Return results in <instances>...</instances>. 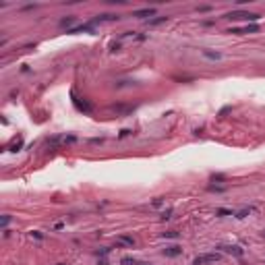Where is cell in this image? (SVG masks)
<instances>
[{
	"label": "cell",
	"instance_id": "obj_1",
	"mask_svg": "<svg viewBox=\"0 0 265 265\" xmlns=\"http://www.w3.org/2000/svg\"><path fill=\"white\" fill-rule=\"evenodd\" d=\"M226 17H230V19H251V21L259 19V15H255V13H230Z\"/></svg>",
	"mask_w": 265,
	"mask_h": 265
},
{
	"label": "cell",
	"instance_id": "obj_2",
	"mask_svg": "<svg viewBox=\"0 0 265 265\" xmlns=\"http://www.w3.org/2000/svg\"><path fill=\"white\" fill-rule=\"evenodd\" d=\"M205 261H218V255H205V257H197L195 265H203Z\"/></svg>",
	"mask_w": 265,
	"mask_h": 265
},
{
	"label": "cell",
	"instance_id": "obj_3",
	"mask_svg": "<svg viewBox=\"0 0 265 265\" xmlns=\"http://www.w3.org/2000/svg\"><path fill=\"white\" fill-rule=\"evenodd\" d=\"M155 8H143V10H137L135 17H147V15H153Z\"/></svg>",
	"mask_w": 265,
	"mask_h": 265
},
{
	"label": "cell",
	"instance_id": "obj_4",
	"mask_svg": "<svg viewBox=\"0 0 265 265\" xmlns=\"http://www.w3.org/2000/svg\"><path fill=\"white\" fill-rule=\"evenodd\" d=\"M222 249H226L228 253H234V255H242V251H240L238 246H222Z\"/></svg>",
	"mask_w": 265,
	"mask_h": 265
},
{
	"label": "cell",
	"instance_id": "obj_5",
	"mask_svg": "<svg viewBox=\"0 0 265 265\" xmlns=\"http://www.w3.org/2000/svg\"><path fill=\"white\" fill-rule=\"evenodd\" d=\"M180 251H178V246H172V249H168L166 251V255H178Z\"/></svg>",
	"mask_w": 265,
	"mask_h": 265
},
{
	"label": "cell",
	"instance_id": "obj_6",
	"mask_svg": "<svg viewBox=\"0 0 265 265\" xmlns=\"http://www.w3.org/2000/svg\"><path fill=\"white\" fill-rule=\"evenodd\" d=\"M263 236H265V232H263Z\"/></svg>",
	"mask_w": 265,
	"mask_h": 265
}]
</instances>
